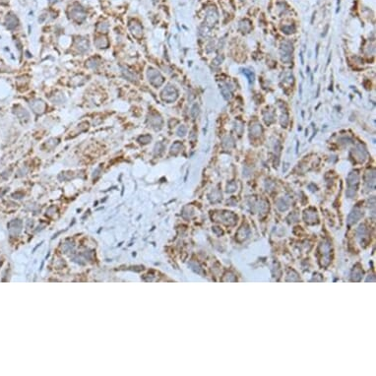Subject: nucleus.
Here are the masks:
<instances>
[{
	"label": "nucleus",
	"mask_w": 376,
	"mask_h": 376,
	"mask_svg": "<svg viewBox=\"0 0 376 376\" xmlns=\"http://www.w3.org/2000/svg\"><path fill=\"white\" fill-rule=\"evenodd\" d=\"M147 76H148V79H149V82L155 87L161 86L162 84L163 83V78L162 76V74L159 73V71H157L156 69H154V68H149L148 69Z\"/></svg>",
	"instance_id": "1"
},
{
	"label": "nucleus",
	"mask_w": 376,
	"mask_h": 376,
	"mask_svg": "<svg viewBox=\"0 0 376 376\" xmlns=\"http://www.w3.org/2000/svg\"><path fill=\"white\" fill-rule=\"evenodd\" d=\"M177 96H178V94H177L176 89L171 85L167 86L162 92V98L164 102H173L177 98Z\"/></svg>",
	"instance_id": "2"
},
{
	"label": "nucleus",
	"mask_w": 376,
	"mask_h": 376,
	"mask_svg": "<svg viewBox=\"0 0 376 376\" xmlns=\"http://www.w3.org/2000/svg\"><path fill=\"white\" fill-rule=\"evenodd\" d=\"M293 53V44L290 41H285L281 46V56L284 62H290Z\"/></svg>",
	"instance_id": "3"
},
{
	"label": "nucleus",
	"mask_w": 376,
	"mask_h": 376,
	"mask_svg": "<svg viewBox=\"0 0 376 376\" xmlns=\"http://www.w3.org/2000/svg\"><path fill=\"white\" fill-rule=\"evenodd\" d=\"M70 16H71L75 21L82 22L86 18V12L81 6L72 7L70 9Z\"/></svg>",
	"instance_id": "4"
},
{
	"label": "nucleus",
	"mask_w": 376,
	"mask_h": 376,
	"mask_svg": "<svg viewBox=\"0 0 376 376\" xmlns=\"http://www.w3.org/2000/svg\"><path fill=\"white\" fill-rule=\"evenodd\" d=\"M30 106L32 107L33 111L36 114L44 113L46 109V103L41 100H34L33 102H31Z\"/></svg>",
	"instance_id": "5"
},
{
	"label": "nucleus",
	"mask_w": 376,
	"mask_h": 376,
	"mask_svg": "<svg viewBox=\"0 0 376 376\" xmlns=\"http://www.w3.org/2000/svg\"><path fill=\"white\" fill-rule=\"evenodd\" d=\"M148 122L153 128H156V129L159 128V129L162 127L163 119L159 115H158L156 113H152V114H150L149 117H148Z\"/></svg>",
	"instance_id": "6"
},
{
	"label": "nucleus",
	"mask_w": 376,
	"mask_h": 376,
	"mask_svg": "<svg viewBox=\"0 0 376 376\" xmlns=\"http://www.w3.org/2000/svg\"><path fill=\"white\" fill-rule=\"evenodd\" d=\"M14 113H15V114L18 116V118L21 119V120L28 121V120H29V118H30L29 112H28V111L24 109V107H22V106H17L14 107Z\"/></svg>",
	"instance_id": "7"
},
{
	"label": "nucleus",
	"mask_w": 376,
	"mask_h": 376,
	"mask_svg": "<svg viewBox=\"0 0 376 376\" xmlns=\"http://www.w3.org/2000/svg\"><path fill=\"white\" fill-rule=\"evenodd\" d=\"M5 23H6V26H7V28L9 30H14L18 26L19 21H18V18L14 15L13 13H9L8 15L6 16Z\"/></svg>",
	"instance_id": "8"
},
{
	"label": "nucleus",
	"mask_w": 376,
	"mask_h": 376,
	"mask_svg": "<svg viewBox=\"0 0 376 376\" xmlns=\"http://www.w3.org/2000/svg\"><path fill=\"white\" fill-rule=\"evenodd\" d=\"M77 48L80 52H86L89 50V41L85 39H80L77 40Z\"/></svg>",
	"instance_id": "9"
},
{
	"label": "nucleus",
	"mask_w": 376,
	"mask_h": 376,
	"mask_svg": "<svg viewBox=\"0 0 376 376\" xmlns=\"http://www.w3.org/2000/svg\"><path fill=\"white\" fill-rule=\"evenodd\" d=\"M95 45L98 48H106L109 46V40L105 36H98L95 40Z\"/></svg>",
	"instance_id": "10"
},
{
	"label": "nucleus",
	"mask_w": 376,
	"mask_h": 376,
	"mask_svg": "<svg viewBox=\"0 0 376 376\" xmlns=\"http://www.w3.org/2000/svg\"><path fill=\"white\" fill-rule=\"evenodd\" d=\"M129 29H130L131 32H132V34L134 36H141V34H142V27H141L140 24H138V23H135V22L130 23Z\"/></svg>",
	"instance_id": "11"
},
{
	"label": "nucleus",
	"mask_w": 376,
	"mask_h": 376,
	"mask_svg": "<svg viewBox=\"0 0 376 376\" xmlns=\"http://www.w3.org/2000/svg\"><path fill=\"white\" fill-rule=\"evenodd\" d=\"M250 133H251V135H253V136H259V135H261V133H262V127H261V125H260L259 123H257V122H254V123H252L251 126H250Z\"/></svg>",
	"instance_id": "12"
},
{
	"label": "nucleus",
	"mask_w": 376,
	"mask_h": 376,
	"mask_svg": "<svg viewBox=\"0 0 376 376\" xmlns=\"http://www.w3.org/2000/svg\"><path fill=\"white\" fill-rule=\"evenodd\" d=\"M122 73H123L124 77H125L126 79H127V80H129V81H132V82H134V81H136V80H137V77H136V75H135L133 72L129 71L128 69H126V68H122Z\"/></svg>",
	"instance_id": "13"
},
{
	"label": "nucleus",
	"mask_w": 376,
	"mask_h": 376,
	"mask_svg": "<svg viewBox=\"0 0 376 376\" xmlns=\"http://www.w3.org/2000/svg\"><path fill=\"white\" fill-rule=\"evenodd\" d=\"M264 120H265V122L267 124L272 123V122L274 121V114L270 111L264 112Z\"/></svg>",
	"instance_id": "14"
},
{
	"label": "nucleus",
	"mask_w": 376,
	"mask_h": 376,
	"mask_svg": "<svg viewBox=\"0 0 376 376\" xmlns=\"http://www.w3.org/2000/svg\"><path fill=\"white\" fill-rule=\"evenodd\" d=\"M100 64L97 61V59L96 58H91L90 60L88 61L87 62V66L89 67V68H93V69H95V68H97L98 67V65Z\"/></svg>",
	"instance_id": "15"
},
{
	"label": "nucleus",
	"mask_w": 376,
	"mask_h": 376,
	"mask_svg": "<svg viewBox=\"0 0 376 376\" xmlns=\"http://www.w3.org/2000/svg\"><path fill=\"white\" fill-rule=\"evenodd\" d=\"M151 140H152V137L150 135H143V136H141V137L138 138V141L142 144H147Z\"/></svg>",
	"instance_id": "16"
},
{
	"label": "nucleus",
	"mask_w": 376,
	"mask_h": 376,
	"mask_svg": "<svg viewBox=\"0 0 376 376\" xmlns=\"http://www.w3.org/2000/svg\"><path fill=\"white\" fill-rule=\"evenodd\" d=\"M198 113H199V107L197 105H194L191 109V115L195 118V117H197V115H198Z\"/></svg>",
	"instance_id": "17"
},
{
	"label": "nucleus",
	"mask_w": 376,
	"mask_h": 376,
	"mask_svg": "<svg viewBox=\"0 0 376 376\" xmlns=\"http://www.w3.org/2000/svg\"><path fill=\"white\" fill-rule=\"evenodd\" d=\"M242 72H243V74H245L246 76H247V78H248V80H249V82H253V80H254V75L252 74V72H249L248 70H246V69H244V70H242Z\"/></svg>",
	"instance_id": "18"
},
{
	"label": "nucleus",
	"mask_w": 376,
	"mask_h": 376,
	"mask_svg": "<svg viewBox=\"0 0 376 376\" xmlns=\"http://www.w3.org/2000/svg\"><path fill=\"white\" fill-rule=\"evenodd\" d=\"M176 133H177L178 136H181V137H182V136H184L186 134V127L184 125H181L180 127L177 129Z\"/></svg>",
	"instance_id": "19"
},
{
	"label": "nucleus",
	"mask_w": 376,
	"mask_h": 376,
	"mask_svg": "<svg viewBox=\"0 0 376 376\" xmlns=\"http://www.w3.org/2000/svg\"><path fill=\"white\" fill-rule=\"evenodd\" d=\"M107 29H109V25H107L106 23H101V24H98V30L101 32H106L107 31Z\"/></svg>",
	"instance_id": "20"
},
{
	"label": "nucleus",
	"mask_w": 376,
	"mask_h": 376,
	"mask_svg": "<svg viewBox=\"0 0 376 376\" xmlns=\"http://www.w3.org/2000/svg\"><path fill=\"white\" fill-rule=\"evenodd\" d=\"M222 93H223V96L224 97L225 100L231 98V91H228V88H227V91H225V89L223 87L222 88Z\"/></svg>",
	"instance_id": "21"
},
{
	"label": "nucleus",
	"mask_w": 376,
	"mask_h": 376,
	"mask_svg": "<svg viewBox=\"0 0 376 376\" xmlns=\"http://www.w3.org/2000/svg\"><path fill=\"white\" fill-rule=\"evenodd\" d=\"M181 148V145H180V143H175L172 145V147H171V153H177L178 151H179V150L178 149H180Z\"/></svg>",
	"instance_id": "22"
}]
</instances>
